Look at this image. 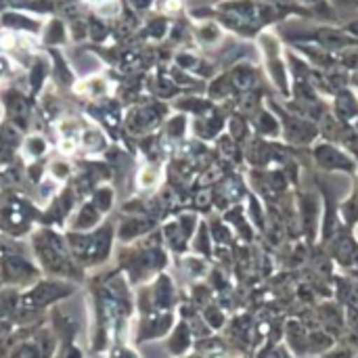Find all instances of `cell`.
I'll list each match as a JSON object with an SVG mask.
<instances>
[{"label": "cell", "instance_id": "8fae6325", "mask_svg": "<svg viewBox=\"0 0 358 358\" xmlns=\"http://www.w3.org/2000/svg\"><path fill=\"white\" fill-rule=\"evenodd\" d=\"M344 29L355 38V40H358V19H352V21H348L346 25H344Z\"/></svg>", "mask_w": 358, "mask_h": 358}, {"label": "cell", "instance_id": "ba28073f", "mask_svg": "<svg viewBox=\"0 0 358 358\" xmlns=\"http://www.w3.org/2000/svg\"><path fill=\"white\" fill-rule=\"evenodd\" d=\"M168 348H170V352L176 355V357L185 355V352L191 348V331H189V327H187L185 323H180V325L172 331V336H170V340H168Z\"/></svg>", "mask_w": 358, "mask_h": 358}, {"label": "cell", "instance_id": "9c48e42d", "mask_svg": "<svg viewBox=\"0 0 358 358\" xmlns=\"http://www.w3.org/2000/svg\"><path fill=\"white\" fill-rule=\"evenodd\" d=\"M298 6L306 8L310 15H319V17H325L329 15L334 19V4L331 0H294Z\"/></svg>", "mask_w": 358, "mask_h": 358}, {"label": "cell", "instance_id": "8992f818", "mask_svg": "<svg viewBox=\"0 0 358 358\" xmlns=\"http://www.w3.org/2000/svg\"><path fill=\"white\" fill-rule=\"evenodd\" d=\"M227 29L216 21V19H201L195 25V38L203 46H220L224 42Z\"/></svg>", "mask_w": 358, "mask_h": 358}, {"label": "cell", "instance_id": "6da1fadb", "mask_svg": "<svg viewBox=\"0 0 358 358\" xmlns=\"http://www.w3.org/2000/svg\"><path fill=\"white\" fill-rule=\"evenodd\" d=\"M256 44H258V52L262 57V63H264V69H266L271 82L277 86V90L283 96H289L292 73H289V63H287V57H285L281 36L268 27V29L258 34Z\"/></svg>", "mask_w": 358, "mask_h": 358}, {"label": "cell", "instance_id": "7c38bea8", "mask_svg": "<svg viewBox=\"0 0 358 358\" xmlns=\"http://www.w3.org/2000/svg\"><path fill=\"white\" fill-rule=\"evenodd\" d=\"M331 4H344L348 8H358V0H331Z\"/></svg>", "mask_w": 358, "mask_h": 358}, {"label": "cell", "instance_id": "5b68a950", "mask_svg": "<svg viewBox=\"0 0 358 358\" xmlns=\"http://www.w3.org/2000/svg\"><path fill=\"white\" fill-rule=\"evenodd\" d=\"M172 323H174V315H172V313H157V315L147 317V319L141 323L138 342L157 340V338L166 336V334L172 329Z\"/></svg>", "mask_w": 358, "mask_h": 358}, {"label": "cell", "instance_id": "52a82bcc", "mask_svg": "<svg viewBox=\"0 0 358 358\" xmlns=\"http://www.w3.org/2000/svg\"><path fill=\"white\" fill-rule=\"evenodd\" d=\"M317 157H319L321 166L327 168V170H342V168H344V170H355L352 159H350L348 155L336 151V149L329 147V145H321V147L317 149Z\"/></svg>", "mask_w": 358, "mask_h": 358}, {"label": "cell", "instance_id": "277c9868", "mask_svg": "<svg viewBox=\"0 0 358 358\" xmlns=\"http://www.w3.org/2000/svg\"><path fill=\"white\" fill-rule=\"evenodd\" d=\"M38 271L23 256H6L2 260V279L15 285H27L36 279Z\"/></svg>", "mask_w": 358, "mask_h": 358}, {"label": "cell", "instance_id": "3957f363", "mask_svg": "<svg viewBox=\"0 0 358 358\" xmlns=\"http://www.w3.org/2000/svg\"><path fill=\"white\" fill-rule=\"evenodd\" d=\"M73 292L71 285H65V283H57V281H44V283H38L29 294L23 296L21 300V308L23 310H42L50 304H55L57 300L61 298H67L69 294Z\"/></svg>", "mask_w": 358, "mask_h": 358}, {"label": "cell", "instance_id": "30bf717a", "mask_svg": "<svg viewBox=\"0 0 358 358\" xmlns=\"http://www.w3.org/2000/svg\"><path fill=\"white\" fill-rule=\"evenodd\" d=\"M109 358H138V355L134 352V350H130V348H126V346H115L113 350H111V355Z\"/></svg>", "mask_w": 358, "mask_h": 358}, {"label": "cell", "instance_id": "7a4b0ae2", "mask_svg": "<svg viewBox=\"0 0 358 358\" xmlns=\"http://www.w3.org/2000/svg\"><path fill=\"white\" fill-rule=\"evenodd\" d=\"M36 254L46 273L61 277H80L73 258L67 254L65 245L55 235H40L36 239Z\"/></svg>", "mask_w": 358, "mask_h": 358}, {"label": "cell", "instance_id": "4fadbf2b", "mask_svg": "<svg viewBox=\"0 0 358 358\" xmlns=\"http://www.w3.org/2000/svg\"><path fill=\"white\" fill-rule=\"evenodd\" d=\"M189 358H201V357H189Z\"/></svg>", "mask_w": 358, "mask_h": 358}]
</instances>
